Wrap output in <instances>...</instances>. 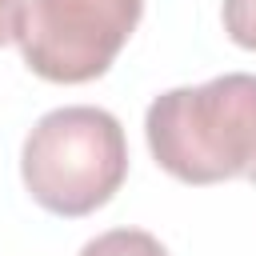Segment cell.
<instances>
[{
  "label": "cell",
  "instance_id": "obj_6",
  "mask_svg": "<svg viewBox=\"0 0 256 256\" xmlns=\"http://www.w3.org/2000/svg\"><path fill=\"white\" fill-rule=\"evenodd\" d=\"M24 24V0H0V48L20 36Z\"/></svg>",
  "mask_w": 256,
  "mask_h": 256
},
{
  "label": "cell",
  "instance_id": "obj_2",
  "mask_svg": "<svg viewBox=\"0 0 256 256\" xmlns=\"http://www.w3.org/2000/svg\"><path fill=\"white\" fill-rule=\"evenodd\" d=\"M24 188L52 216L104 208L128 176V140L112 112L68 104L44 112L20 148Z\"/></svg>",
  "mask_w": 256,
  "mask_h": 256
},
{
  "label": "cell",
  "instance_id": "obj_3",
  "mask_svg": "<svg viewBox=\"0 0 256 256\" xmlns=\"http://www.w3.org/2000/svg\"><path fill=\"white\" fill-rule=\"evenodd\" d=\"M144 16V0H24V64L52 84H88L112 68Z\"/></svg>",
  "mask_w": 256,
  "mask_h": 256
},
{
  "label": "cell",
  "instance_id": "obj_5",
  "mask_svg": "<svg viewBox=\"0 0 256 256\" xmlns=\"http://www.w3.org/2000/svg\"><path fill=\"white\" fill-rule=\"evenodd\" d=\"M220 20H224V32L240 48L256 52V0H224Z\"/></svg>",
  "mask_w": 256,
  "mask_h": 256
},
{
  "label": "cell",
  "instance_id": "obj_4",
  "mask_svg": "<svg viewBox=\"0 0 256 256\" xmlns=\"http://www.w3.org/2000/svg\"><path fill=\"white\" fill-rule=\"evenodd\" d=\"M80 256H168V248L144 228H112L88 240Z\"/></svg>",
  "mask_w": 256,
  "mask_h": 256
},
{
  "label": "cell",
  "instance_id": "obj_1",
  "mask_svg": "<svg viewBox=\"0 0 256 256\" xmlns=\"http://www.w3.org/2000/svg\"><path fill=\"white\" fill-rule=\"evenodd\" d=\"M144 136L156 164L184 184L248 176L256 184V76L224 72L168 88L148 104Z\"/></svg>",
  "mask_w": 256,
  "mask_h": 256
}]
</instances>
